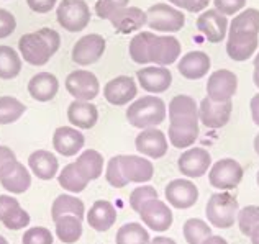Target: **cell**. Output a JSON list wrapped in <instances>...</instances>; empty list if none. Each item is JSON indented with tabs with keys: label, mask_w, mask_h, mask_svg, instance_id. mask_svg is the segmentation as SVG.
<instances>
[{
	"label": "cell",
	"mask_w": 259,
	"mask_h": 244,
	"mask_svg": "<svg viewBox=\"0 0 259 244\" xmlns=\"http://www.w3.org/2000/svg\"><path fill=\"white\" fill-rule=\"evenodd\" d=\"M61 36L51 28H41L33 33H26L18 41L22 58L31 66H45L51 56L59 50Z\"/></svg>",
	"instance_id": "obj_1"
},
{
	"label": "cell",
	"mask_w": 259,
	"mask_h": 244,
	"mask_svg": "<svg viewBox=\"0 0 259 244\" xmlns=\"http://www.w3.org/2000/svg\"><path fill=\"white\" fill-rule=\"evenodd\" d=\"M167 108L162 99L154 95H146L138 100H135L126 110V120L128 123L146 130V128H156L166 120Z\"/></svg>",
	"instance_id": "obj_2"
},
{
	"label": "cell",
	"mask_w": 259,
	"mask_h": 244,
	"mask_svg": "<svg viewBox=\"0 0 259 244\" xmlns=\"http://www.w3.org/2000/svg\"><path fill=\"white\" fill-rule=\"evenodd\" d=\"M240 212V205L235 195H231L228 190L213 193L208 199L205 205L207 220L212 226L220 229H228L235 225Z\"/></svg>",
	"instance_id": "obj_3"
},
{
	"label": "cell",
	"mask_w": 259,
	"mask_h": 244,
	"mask_svg": "<svg viewBox=\"0 0 259 244\" xmlns=\"http://www.w3.org/2000/svg\"><path fill=\"white\" fill-rule=\"evenodd\" d=\"M56 18L66 31L77 33L91 22V9L85 0H63L56 9Z\"/></svg>",
	"instance_id": "obj_4"
},
{
	"label": "cell",
	"mask_w": 259,
	"mask_h": 244,
	"mask_svg": "<svg viewBox=\"0 0 259 244\" xmlns=\"http://www.w3.org/2000/svg\"><path fill=\"white\" fill-rule=\"evenodd\" d=\"M148 17V26L153 31L161 33H176L182 30V26L186 25V17L181 10H177L176 7L167 4H156L151 5L146 10Z\"/></svg>",
	"instance_id": "obj_5"
},
{
	"label": "cell",
	"mask_w": 259,
	"mask_h": 244,
	"mask_svg": "<svg viewBox=\"0 0 259 244\" xmlns=\"http://www.w3.org/2000/svg\"><path fill=\"white\" fill-rule=\"evenodd\" d=\"M243 179V167L238 161L231 158H225L217 161L208 172L210 185L218 190H231L235 188Z\"/></svg>",
	"instance_id": "obj_6"
},
{
	"label": "cell",
	"mask_w": 259,
	"mask_h": 244,
	"mask_svg": "<svg viewBox=\"0 0 259 244\" xmlns=\"http://www.w3.org/2000/svg\"><path fill=\"white\" fill-rule=\"evenodd\" d=\"M66 89L76 100L92 102L100 92V82L91 71H72L66 77Z\"/></svg>",
	"instance_id": "obj_7"
},
{
	"label": "cell",
	"mask_w": 259,
	"mask_h": 244,
	"mask_svg": "<svg viewBox=\"0 0 259 244\" xmlns=\"http://www.w3.org/2000/svg\"><path fill=\"white\" fill-rule=\"evenodd\" d=\"M105 48L107 43L104 36L97 35V33H91V35L77 39V43L72 48L71 58L77 66H91L104 56Z\"/></svg>",
	"instance_id": "obj_8"
},
{
	"label": "cell",
	"mask_w": 259,
	"mask_h": 244,
	"mask_svg": "<svg viewBox=\"0 0 259 244\" xmlns=\"http://www.w3.org/2000/svg\"><path fill=\"white\" fill-rule=\"evenodd\" d=\"M140 218L143 223L153 231H166L172 226L174 216L171 208H169L167 203L161 202L159 199H153L146 202L145 205L140 208Z\"/></svg>",
	"instance_id": "obj_9"
},
{
	"label": "cell",
	"mask_w": 259,
	"mask_h": 244,
	"mask_svg": "<svg viewBox=\"0 0 259 244\" xmlns=\"http://www.w3.org/2000/svg\"><path fill=\"white\" fill-rule=\"evenodd\" d=\"M238 90V77L228 69H218L210 74L207 82V97L213 102H228Z\"/></svg>",
	"instance_id": "obj_10"
},
{
	"label": "cell",
	"mask_w": 259,
	"mask_h": 244,
	"mask_svg": "<svg viewBox=\"0 0 259 244\" xmlns=\"http://www.w3.org/2000/svg\"><path fill=\"white\" fill-rule=\"evenodd\" d=\"M166 200L174 208L186 210L194 207L199 200V188L189 179H174L166 185Z\"/></svg>",
	"instance_id": "obj_11"
},
{
	"label": "cell",
	"mask_w": 259,
	"mask_h": 244,
	"mask_svg": "<svg viewBox=\"0 0 259 244\" xmlns=\"http://www.w3.org/2000/svg\"><path fill=\"white\" fill-rule=\"evenodd\" d=\"M210 164H212V156L203 148H192L184 151L177 159V167L182 175L190 179H197L205 175Z\"/></svg>",
	"instance_id": "obj_12"
},
{
	"label": "cell",
	"mask_w": 259,
	"mask_h": 244,
	"mask_svg": "<svg viewBox=\"0 0 259 244\" xmlns=\"http://www.w3.org/2000/svg\"><path fill=\"white\" fill-rule=\"evenodd\" d=\"M181 56V43L172 35H154L149 46V61L154 66L166 67Z\"/></svg>",
	"instance_id": "obj_13"
},
{
	"label": "cell",
	"mask_w": 259,
	"mask_h": 244,
	"mask_svg": "<svg viewBox=\"0 0 259 244\" xmlns=\"http://www.w3.org/2000/svg\"><path fill=\"white\" fill-rule=\"evenodd\" d=\"M233 104L228 102H213L212 99L205 97L200 102L199 107V120L210 130L223 128L230 121Z\"/></svg>",
	"instance_id": "obj_14"
},
{
	"label": "cell",
	"mask_w": 259,
	"mask_h": 244,
	"mask_svg": "<svg viewBox=\"0 0 259 244\" xmlns=\"http://www.w3.org/2000/svg\"><path fill=\"white\" fill-rule=\"evenodd\" d=\"M259 44L257 33L248 31H228V41H227V54L233 59L241 63L246 61L254 54Z\"/></svg>",
	"instance_id": "obj_15"
},
{
	"label": "cell",
	"mask_w": 259,
	"mask_h": 244,
	"mask_svg": "<svg viewBox=\"0 0 259 244\" xmlns=\"http://www.w3.org/2000/svg\"><path fill=\"white\" fill-rule=\"evenodd\" d=\"M138 84L149 93H162L172 84V74L167 67L149 66L136 72Z\"/></svg>",
	"instance_id": "obj_16"
},
{
	"label": "cell",
	"mask_w": 259,
	"mask_h": 244,
	"mask_svg": "<svg viewBox=\"0 0 259 244\" xmlns=\"http://www.w3.org/2000/svg\"><path fill=\"white\" fill-rule=\"evenodd\" d=\"M138 93V87H136L135 80L130 76H118L112 80H108L104 87V97L108 104L112 105H126L130 104Z\"/></svg>",
	"instance_id": "obj_17"
},
{
	"label": "cell",
	"mask_w": 259,
	"mask_h": 244,
	"mask_svg": "<svg viewBox=\"0 0 259 244\" xmlns=\"http://www.w3.org/2000/svg\"><path fill=\"white\" fill-rule=\"evenodd\" d=\"M136 149L148 158L159 159L167 153V136L158 128H146L135 139Z\"/></svg>",
	"instance_id": "obj_18"
},
{
	"label": "cell",
	"mask_w": 259,
	"mask_h": 244,
	"mask_svg": "<svg viewBox=\"0 0 259 244\" xmlns=\"http://www.w3.org/2000/svg\"><path fill=\"white\" fill-rule=\"evenodd\" d=\"M84 143V134L74 126H59L53 134V148L64 158H71L80 153Z\"/></svg>",
	"instance_id": "obj_19"
},
{
	"label": "cell",
	"mask_w": 259,
	"mask_h": 244,
	"mask_svg": "<svg viewBox=\"0 0 259 244\" xmlns=\"http://www.w3.org/2000/svg\"><path fill=\"white\" fill-rule=\"evenodd\" d=\"M197 28L210 43H220L228 33V20L220 12L212 9L203 12L197 20Z\"/></svg>",
	"instance_id": "obj_20"
},
{
	"label": "cell",
	"mask_w": 259,
	"mask_h": 244,
	"mask_svg": "<svg viewBox=\"0 0 259 244\" xmlns=\"http://www.w3.org/2000/svg\"><path fill=\"white\" fill-rule=\"evenodd\" d=\"M121 172H123L125 179L130 182H136V184H143L153 179L154 175V166L151 161H148L143 156H120Z\"/></svg>",
	"instance_id": "obj_21"
},
{
	"label": "cell",
	"mask_w": 259,
	"mask_h": 244,
	"mask_svg": "<svg viewBox=\"0 0 259 244\" xmlns=\"http://www.w3.org/2000/svg\"><path fill=\"white\" fill-rule=\"evenodd\" d=\"M110 23L113 28L121 35H128V33L138 31L148 23L146 12L138 9V7H123L113 13L110 17Z\"/></svg>",
	"instance_id": "obj_22"
},
{
	"label": "cell",
	"mask_w": 259,
	"mask_h": 244,
	"mask_svg": "<svg viewBox=\"0 0 259 244\" xmlns=\"http://www.w3.org/2000/svg\"><path fill=\"white\" fill-rule=\"evenodd\" d=\"M210 66H212V59L208 58L207 53L190 51L181 58L179 64H177V71L181 72L182 77L189 80H197L207 76Z\"/></svg>",
	"instance_id": "obj_23"
},
{
	"label": "cell",
	"mask_w": 259,
	"mask_h": 244,
	"mask_svg": "<svg viewBox=\"0 0 259 244\" xmlns=\"http://www.w3.org/2000/svg\"><path fill=\"white\" fill-rule=\"evenodd\" d=\"M67 120L71 125L80 128V130H91L99 120V108L92 102L74 100L67 107Z\"/></svg>",
	"instance_id": "obj_24"
},
{
	"label": "cell",
	"mask_w": 259,
	"mask_h": 244,
	"mask_svg": "<svg viewBox=\"0 0 259 244\" xmlns=\"http://www.w3.org/2000/svg\"><path fill=\"white\" fill-rule=\"evenodd\" d=\"M199 138V120L171 121L169 125V141L177 149L192 146Z\"/></svg>",
	"instance_id": "obj_25"
},
{
	"label": "cell",
	"mask_w": 259,
	"mask_h": 244,
	"mask_svg": "<svg viewBox=\"0 0 259 244\" xmlns=\"http://www.w3.org/2000/svg\"><path fill=\"white\" fill-rule=\"evenodd\" d=\"M117 221V210L107 200H97L87 213V223L95 231H108Z\"/></svg>",
	"instance_id": "obj_26"
},
{
	"label": "cell",
	"mask_w": 259,
	"mask_h": 244,
	"mask_svg": "<svg viewBox=\"0 0 259 244\" xmlns=\"http://www.w3.org/2000/svg\"><path fill=\"white\" fill-rule=\"evenodd\" d=\"M59 80L51 72H38L28 82L30 95L38 102H50L58 95Z\"/></svg>",
	"instance_id": "obj_27"
},
{
	"label": "cell",
	"mask_w": 259,
	"mask_h": 244,
	"mask_svg": "<svg viewBox=\"0 0 259 244\" xmlns=\"http://www.w3.org/2000/svg\"><path fill=\"white\" fill-rule=\"evenodd\" d=\"M28 166L31 172L41 180H51L58 175L59 162L51 151L46 149H38V151L31 153L28 158Z\"/></svg>",
	"instance_id": "obj_28"
},
{
	"label": "cell",
	"mask_w": 259,
	"mask_h": 244,
	"mask_svg": "<svg viewBox=\"0 0 259 244\" xmlns=\"http://www.w3.org/2000/svg\"><path fill=\"white\" fill-rule=\"evenodd\" d=\"M76 167L89 182L97 180L104 172V156L95 149H85L79 154Z\"/></svg>",
	"instance_id": "obj_29"
},
{
	"label": "cell",
	"mask_w": 259,
	"mask_h": 244,
	"mask_svg": "<svg viewBox=\"0 0 259 244\" xmlns=\"http://www.w3.org/2000/svg\"><path fill=\"white\" fill-rule=\"evenodd\" d=\"M169 120L186 121L199 120V107L195 99L190 95H176L169 104Z\"/></svg>",
	"instance_id": "obj_30"
},
{
	"label": "cell",
	"mask_w": 259,
	"mask_h": 244,
	"mask_svg": "<svg viewBox=\"0 0 259 244\" xmlns=\"http://www.w3.org/2000/svg\"><path fill=\"white\" fill-rule=\"evenodd\" d=\"M0 184H2L5 190H9L12 193H25L31 185L30 171L22 162H17V166L13 167L5 177L0 179Z\"/></svg>",
	"instance_id": "obj_31"
},
{
	"label": "cell",
	"mask_w": 259,
	"mask_h": 244,
	"mask_svg": "<svg viewBox=\"0 0 259 244\" xmlns=\"http://www.w3.org/2000/svg\"><path fill=\"white\" fill-rule=\"evenodd\" d=\"M54 225L58 238L66 244L77 242L82 236V220L74 215L59 216L58 220H54Z\"/></svg>",
	"instance_id": "obj_32"
},
{
	"label": "cell",
	"mask_w": 259,
	"mask_h": 244,
	"mask_svg": "<svg viewBox=\"0 0 259 244\" xmlns=\"http://www.w3.org/2000/svg\"><path fill=\"white\" fill-rule=\"evenodd\" d=\"M84 213H85L84 202L72 195H59L58 199L53 202V207H51L53 220H58L59 216H64V215H74L82 220Z\"/></svg>",
	"instance_id": "obj_33"
},
{
	"label": "cell",
	"mask_w": 259,
	"mask_h": 244,
	"mask_svg": "<svg viewBox=\"0 0 259 244\" xmlns=\"http://www.w3.org/2000/svg\"><path fill=\"white\" fill-rule=\"evenodd\" d=\"M58 182L64 190L71 193L82 192L89 185V180L79 172V169L76 167V162H71V164L64 166V169L58 175Z\"/></svg>",
	"instance_id": "obj_34"
},
{
	"label": "cell",
	"mask_w": 259,
	"mask_h": 244,
	"mask_svg": "<svg viewBox=\"0 0 259 244\" xmlns=\"http://www.w3.org/2000/svg\"><path fill=\"white\" fill-rule=\"evenodd\" d=\"M22 71V58L10 46H0V79H15Z\"/></svg>",
	"instance_id": "obj_35"
},
{
	"label": "cell",
	"mask_w": 259,
	"mask_h": 244,
	"mask_svg": "<svg viewBox=\"0 0 259 244\" xmlns=\"http://www.w3.org/2000/svg\"><path fill=\"white\" fill-rule=\"evenodd\" d=\"M154 38V33L151 31H141L138 35H135L130 41V58H132L136 64H148L149 61V46Z\"/></svg>",
	"instance_id": "obj_36"
},
{
	"label": "cell",
	"mask_w": 259,
	"mask_h": 244,
	"mask_svg": "<svg viewBox=\"0 0 259 244\" xmlns=\"http://www.w3.org/2000/svg\"><path fill=\"white\" fill-rule=\"evenodd\" d=\"M149 233L146 228H143L140 223H126L121 226L117 236H115V242L117 244H149Z\"/></svg>",
	"instance_id": "obj_37"
},
{
	"label": "cell",
	"mask_w": 259,
	"mask_h": 244,
	"mask_svg": "<svg viewBox=\"0 0 259 244\" xmlns=\"http://www.w3.org/2000/svg\"><path fill=\"white\" fill-rule=\"evenodd\" d=\"M26 107L15 97L4 95L0 97V125H10L15 123L17 120L22 118Z\"/></svg>",
	"instance_id": "obj_38"
},
{
	"label": "cell",
	"mask_w": 259,
	"mask_h": 244,
	"mask_svg": "<svg viewBox=\"0 0 259 244\" xmlns=\"http://www.w3.org/2000/svg\"><path fill=\"white\" fill-rule=\"evenodd\" d=\"M184 238L189 244H202L210 234H212V228L200 218H190L184 223Z\"/></svg>",
	"instance_id": "obj_39"
},
{
	"label": "cell",
	"mask_w": 259,
	"mask_h": 244,
	"mask_svg": "<svg viewBox=\"0 0 259 244\" xmlns=\"http://www.w3.org/2000/svg\"><path fill=\"white\" fill-rule=\"evenodd\" d=\"M230 31H248L259 35V10L248 9L238 13L230 25Z\"/></svg>",
	"instance_id": "obj_40"
},
{
	"label": "cell",
	"mask_w": 259,
	"mask_h": 244,
	"mask_svg": "<svg viewBox=\"0 0 259 244\" xmlns=\"http://www.w3.org/2000/svg\"><path fill=\"white\" fill-rule=\"evenodd\" d=\"M238 226H240V231L244 236H249L253 233V229L259 226V207L256 205H249L244 207L238 212Z\"/></svg>",
	"instance_id": "obj_41"
},
{
	"label": "cell",
	"mask_w": 259,
	"mask_h": 244,
	"mask_svg": "<svg viewBox=\"0 0 259 244\" xmlns=\"http://www.w3.org/2000/svg\"><path fill=\"white\" fill-rule=\"evenodd\" d=\"M105 179L107 182L115 188H123L128 185V180L125 179L123 172H121V164H120V156H113V158L107 162L105 169Z\"/></svg>",
	"instance_id": "obj_42"
},
{
	"label": "cell",
	"mask_w": 259,
	"mask_h": 244,
	"mask_svg": "<svg viewBox=\"0 0 259 244\" xmlns=\"http://www.w3.org/2000/svg\"><path fill=\"white\" fill-rule=\"evenodd\" d=\"M153 199H158V190L151 185H140L130 195V207H132L133 212L138 213L140 208Z\"/></svg>",
	"instance_id": "obj_43"
},
{
	"label": "cell",
	"mask_w": 259,
	"mask_h": 244,
	"mask_svg": "<svg viewBox=\"0 0 259 244\" xmlns=\"http://www.w3.org/2000/svg\"><path fill=\"white\" fill-rule=\"evenodd\" d=\"M54 238L51 231L43 226L28 228L22 236V244H53Z\"/></svg>",
	"instance_id": "obj_44"
},
{
	"label": "cell",
	"mask_w": 259,
	"mask_h": 244,
	"mask_svg": "<svg viewBox=\"0 0 259 244\" xmlns=\"http://www.w3.org/2000/svg\"><path fill=\"white\" fill-rule=\"evenodd\" d=\"M4 226L7 229H13V231H17V229H22V228H26L30 225V215L26 210H23L22 207H18L17 210H13L10 215H7L5 218L2 220Z\"/></svg>",
	"instance_id": "obj_45"
},
{
	"label": "cell",
	"mask_w": 259,
	"mask_h": 244,
	"mask_svg": "<svg viewBox=\"0 0 259 244\" xmlns=\"http://www.w3.org/2000/svg\"><path fill=\"white\" fill-rule=\"evenodd\" d=\"M130 0H97L95 4V13H97L99 18L104 20H110V17L115 12L128 7Z\"/></svg>",
	"instance_id": "obj_46"
},
{
	"label": "cell",
	"mask_w": 259,
	"mask_h": 244,
	"mask_svg": "<svg viewBox=\"0 0 259 244\" xmlns=\"http://www.w3.org/2000/svg\"><path fill=\"white\" fill-rule=\"evenodd\" d=\"M17 154L10 148L0 146V179L5 177L13 167L17 166Z\"/></svg>",
	"instance_id": "obj_47"
},
{
	"label": "cell",
	"mask_w": 259,
	"mask_h": 244,
	"mask_svg": "<svg viewBox=\"0 0 259 244\" xmlns=\"http://www.w3.org/2000/svg\"><path fill=\"white\" fill-rule=\"evenodd\" d=\"M213 4H215V10L220 12L222 15L228 17L240 12L246 5V0H213Z\"/></svg>",
	"instance_id": "obj_48"
},
{
	"label": "cell",
	"mask_w": 259,
	"mask_h": 244,
	"mask_svg": "<svg viewBox=\"0 0 259 244\" xmlns=\"http://www.w3.org/2000/svg\"><path fill=\"white\" fill-rule=\"evenodd\" d=\"M17 28V20L9 10L0 9V39L10 36Z\"/></svg>",
	"instance_id": "obj_49"
},
{
	"label": "cell",
	"mask_w": 259,
	"mask_h": 244,
	"mask_svg": "<svg viewBox=\"0 0 259 244\" xmlns=\"http://www.w3.org/2000/svg\"><path fill=\"white\" fill-rule=\"evenodd\" d=\"M20 207V202L13 199L10 195H0V221H2L7 215H10L13 210Z\"/></svg>",
	"instance_id": "obj_50"
},
{
	"label": "cell",
	"mask_w": 259,
	"mask_h": 244,
	"mask_svg": "<svg viewBox=\"0 0 259 244\" xmlns=\"http://www.w3.org/2000/svg\"><path fill=\"white\" fill-rule=\"evenodd\" d=\"M58 0H26L28 7L36 13H48L56 7Z\"/></svg>",
	"instance_id": "obj_51"
},
{
	"label": "cell",
	"mask_w": 259,
	"mask_h": 244,
	"mask_svg": "<svg viewBox=\"0 0 259 244\" xmlns=\"http://www.w3.org/2000/svg\"><path fill=\"white\" fill-rule=\"evenodd\" d=\"M208 4L210 0H182L181 9H186L190 13H195V12H202Z\"/></svg>",
	"instance_id": "obj_52"
},
{
	"label": "cell",
	"mask_w": 259,
	"mask_h": 244,
	"mask_svg": "<svg viewBox=\"0 0 259 244\" xmlns=\"http://www.w3.org/2000/svg\"><path fill=\"white\" fill-rule=\"evenodd\" d=\"M249 108H251V117H253L254 125L259 126V93H256V95L251 99Z\"/></svg>",
	"instance_id": "obj_53"
},
{
	"label": "cell",
	"mask_w": 259,
	"mask_h": 244,
	"mask_svg": "<svg viewBox=\"0 0 259 244\" xmlns=\"http://www.w3.org/2000/svg\"><path fill=\"white\" fill-rule=\"evenodd\" d=\"M202 244H228L227 239H223L222 236H215V234H210L208 238L203 241Z\"/></svg>",
	"instance_id": "obj_54"
},
{
	"label": "cell",
	"mask_w": 259,
	"mask_h": 244,
	"mask_svg": "<svg viewBox=\"0 0 259 244\" xmlns=\"http://www.w3.org/2000/svg\"><path fill=\"white\" fill-rule=\"evenodd\" d=\"M149 244H177V242L171 238H166V236H156L154 239L149 241Z\"/></svg>",
	"instance_id": "obj_55"
},
{
	"label": "cell",
	"mask_w": 259,
	"mask_h": 244,
	"mask_svg": "<svg viewBox=\"0 0 259 244\" xmlns=\"http://www.w3.org/2000/svg\"><path fill=\"white\" fill-rule=\"evenodd\" d=\"M249 238H251V242L253 244H259V226H256L253 229V233L249 234Z\"/></svg>",
	"instance_id": "obj_56"
},
{
	"label": "cell",
	"mask_w": 259,
	"mask_h": 244,
	"mask_svg": "<svg viewBox=\"0 0 259 244\" xmlns=\"http://www.w3.org/2000/svg\"><path fill=\"white\" fill-rule=\"evenodd\" d=\"M253 80H254V85L259 89V71H254V74H253Z\"/></svg>",
	"instance_id": "obj_57"
},
{
	"label": "cell",
	"mask_w": 259,
	"mask_h": 244,
	"mask_svg": "<svg viewBox=\"0 0 259 244\" xmlns=\"http://www.w3.org/2000/svg\"><path fill=\"white\" fill-rule=\"evenodd\" d=\"M254 151L259 156V133L256 134V138H254Z\"/></svg>",
	"instance_id": "obj_58"
},
{
	"label": "cell",
	"mask_w": 259,
	"mask_h": 244,
	"mask_svg": "<svg viewBox=\"0 0 259 244\" xmlns=\"http://www.w3.org/2000/svg\"><path fill=\"white\" fill-rule=\"evenodd\" d=\"M254 71H259V53L256 54V58H254Z\"/></svg>",
	"instance_id": "obj_59"
},
{
	"label": "cell",
	"mask_w": 259,
	"mask_h": 244,
	"mask_svg": "<svg viewBox=\"0 0 259 244\" xmlns=\"http://www.w3.org/2000/svg\"><path fill=\"white\" fill-rule=\"evenodd\" d=\"M172 5H176V7H182V0H169Z\"/></svg>",
	"instance_id": "obj_60"
},
{
	"label": "cell",
	"mask_w": 259,
	"mask_h": 244,
	"mask_svg": "<svg viewBox=\"0 0 259 244\" xmlns=\"http://www.w3.org/2000/svg\"><path fill=\"white\" fill-rule=\"evenodd\" d=\"M0 244H9V241H7V239L4 238L2 234H0Z\"/></svg>",
	"instance_id": "obj_61"
},
{
	"label": "cell",
	"mask_w": 259,
	"mask_h": 244,
	"mask_svg": "<svg viewBox=\"0 0 259 244\" xmlns=\"http://www.w3.org/2000/svg\"><path fill=\"white\" fill-rule=\"evenodd\" d=\"M256 182H257V185H259V171H257V175H256Z\"/></svg>",
	"instance_id": "obj_62"
}]
</instances>
